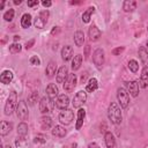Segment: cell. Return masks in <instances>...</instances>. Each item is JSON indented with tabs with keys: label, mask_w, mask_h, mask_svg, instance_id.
<instances>
[{
	"label": "cell",
	"mask_w": 148,
	"mask_h": 148,
	"mask_svg": "<svg viewBox=\"0 0 148 148\" xmlns=\"http://www.w3.org/2000/svg\"><path fill=\"white\" fill-rule=\"evenodd\" d=\"M30 64L34 65V66H39L40 65V59L37 57V56H32L30 58Z\"/></svg>",
	"instance_id": "cell-39"
},
{
	"label": "cell",
	"mask_w": 148,
	"mask_h": 148,
	"mask_svg": "<svg viewBox=\"0 0 148 148\" xmlns=\"http://www.w3.org/2000/svg\"><path fill=\"white\" fill-rule=\"evenodd\" d=\"M56 105L54 99H51L50 97H42L39 101V111L42 113H50L52 112L53 108Z\"/></svg>",
	"instance_id": "cell-4"
},
{
	"label": "cell",
	"mask_w": 148,
	"mask_h": 148,
	"mask_svg": "<svg viewBox=\"0 0 148 148\" xmlns=\"http://www.w3.org/2000/svg\"><path fill=\"white\" fill-rule=\"evenodd\" d=\"M34 142H35V143H45V142H46V139H45V136H44V135L38 134V135H36V136H35Z\"/></svg>",
	"instance_id": "cell-38"
},
{
	"label": "cell",
	"mask_w": 148,
	"mask_h": 148,
	"mask_svg": "<svg viewBox=\"0 0 148 148\" xmlns=\"http://www.w3.org/2000/svg\"><path fill=\"white\" fill-rule=\"evenodd\" d=\"M39 2H38V0H34V1H28V6L29 7H34V6H37Z\"/></svg>",
	"instance_id": "cell-43"
},
{
	"label": "cell",
	"mask_w": 148,
	"mask_h": 148,
	"mask_svg": "<svg viewBox=\"0 0 148 148\" xmlns=\"http://www.w3.org/2000/svg\"><path fill=\"white\" fill-rule=\"evenodd\" d=\"M76 81H77V79H76V75H75L74 73L68 74L66 81H65L64 84H62L64 90L67 91V92H72V91L74 90V88L76 87Z\"/></svg>",
	"instance_id": "cell-8"
},
{
	"label": "cell",
	"mask_w": 148,
	"mask_h": 148,
	"mask_svg": "<svg viewBox=\"0 0 148 148\" xmlns=\"http://www.w3.org/2000/svg\"><path fill=\"white\" fill-rule=\"evenodd\" d=\"M14 14H15L14 9H13V8H9V9L3 14V20L7 21V22H10V21L14 18Z\"/></svg>",
	"instance_id": "cell-35"
},
{
	"label": "cell",
	"mask_w": 148,
	"mask_h": 148,
	"mask_svg": "<svg viewBox=\"0 0 148 148\" xmlns=\"http://www.w3.org/2000/svg\"><path fill=\"white\" fill-rule=\"evenodd\" d=\"M58 31H59V28H58V27H54V28L52 29V31H51V34H52V35H54V34H57Z\"/></svg>",
	"instance_id": "cell-45"
},
{
	"label": "cell",
	"mask_w": 148,
	"mask_h": 148,
	"mask_svg": "<svg viewBox=\"0 0 148 148\" xmlns=\"http://www.w3.org/2000/svg\"><path fill=\"white\" fill-rule=\"evenodd\" d=\"M74 43L77 47H81L84 44V34H83V31L77 30L74 34Z\"/></svg>",
	"instance_id": "cell-21"
},
{
	"label": "cell",
	"mask_w": 148,
	"mask_h": 148,
	"mask_svg": "<svg viewBox=\"0 0 148 148\" xmlns=\"http://www.w3.org/2000/svg\"><path fill=\"white\" fill-rule=\"evenodd\" d=\"M108 117L110 119V121L114 125H118L121 123L123 120V116H121V111H120V108L118 106L117 103L112 102L110 103L109 108H108Z\"/></svg>",
	"instance_id": "cell-1"
},
{
	"label": "cell",
	"mask_w": 148,
	"mask_h": 148,
	"mask_svg": "<svg viewBox=\"0 0 148 148\" xmlns=\"http://www.w3.org/2000/svg\"><path fill=\"white\" fill-rule=\"evenodd\" d=\"M138 53H139V57H140L141 62L145 65V67H148V51L143 46H141L139 49V52Z\"/></svg>",
	"instance_id": "cell-27"
},
{
	"label": "cell",
	"mask_w": 148,
	"mask_h": 148,
	"mask_svg": "<svg viewBox=\"0 0 148 148\" xmlns=\"http://www.w3.org/2000/svg\"><path fill=\"white\" fill-rule=\"evenodd\" d=\"M89 52H90V45H87L86 46V51H84V58L86 59L89 58Z\"/></svg>",
	"instance_id": "cell-42"
},
{
	"label": "cell",
	"mask_w": 148,
	"mask_h": 148,
	"mask_svg": "<svg viewBox=\"0 0 148 148\" xmlns=\"http://www.w3.org/2000/svg\"><path fill=\"white\" fill-rule=\"evenodd\" d=\"M146 45H147V51H148V40H147V43H146Z\"/></svg>",
	"instance_id": "cell-51"
},
{
	"label": "cell",
	"mask_w": 148,
	"mask_h": 148,
	"mask_svg": "<svg viewBox=\"0 0 148 148\" xmlns=\"http://www.w3.org/2000/svg\"><path fill=\"white\" fill-rule=\"evenodd\" d=\"M136 8V2L134 0H125L123 2V9L126 13H131Z\"/></svg>",
	"instance_id": "cell-22"
},
{
	"label": "cell",
	"mask_w": 148,
	"mask_h": 148,
	"mask_svg": "<svg viewBox=\"0 0 148 148\" xmlns=\"http://www.w3.org/2000/svg\"><path fill=\"white\" fill-rule=\"evenodd\" d=\"M31 25V15L29 13H24L21 17V27L23 29H27Z\"/></svg>",
	"instance_id": "cell-29"
},
{
	"label": "cell",
	"mask_w": 148,
	"mask_h": 148,
	"mask_svg": "<svg viewBox=\"0 0 148 148\" xmlns=\"http://www.w3.org/2000/svg\"><path fill=\"white\" fill-rule=\"evenodd\" d=\"M46 95L51 99H54L56 97H58L59 96V89H58V87L54 83H50L46 87Z\"/></svg>",
	"instance_id": "cell-16"
},
{
	"label": "cell",
	"mask_w": 148,
	"mask_h": 148,
	"mask_svg": "<svg viewBox=\"0 0 148 148\" xmlns=\"http://www.w3.org/2000/svg\"><path fill=\"white\" fill-rule=\"evenodd\" d=\"M16 114H17L18 119H21L23 121L29 119V110H28V105H27L25 101H23V99L18 101L17 106H16Z\"/></svg>",
	"instance_id": "cell-6"
},
{
	"label": "cell",
	"mask_w": 148,
	"mask_h": 148,
	"mask_svg": "<svg viewBox=\"0 0 148 148\" xmlns=\"http://www.w3.org/2000/svg\"><path fill=\"white\" fill-rule=\"evenodd\" d=\"M49 16H50V12H49L47 9H44V10L39 12V14L36 16V18H35V21H34L35 28H37V29H43V28L46 25L47 21H49Z\"/></svg>",
	"instance_id": "cell-3"
},
{
	"label": "cell",
	"mask_w": 148,
	"mask_h": 148,
	"mask_svg": "<svg viewBox=\"0 0 148 148\" xmlns=\"http://www.w3.org/2000/svg\"><path fill=\"white\" fill-rule=\"evenodd\" d=\"M94 12H95V8L94 7H89L86 12H83V14H82V21H83V23H89L90 22L91 14Z\"/></svg>",
	"instance_id": "cell-32"
},
{
	"label": "cell",
	"mask_w": 148,
	"mask_h": 148,
	"mask_svg": "<svg viewBox=\"0 0 148 148\" xmlns=\"http://www.w3.org/2000/svg\"><path fill=\"white\" fill-rule=\"evenodd\" d=\"M3 6H5V1H2V2H1V5H0V9H2V8H3Z\"/></svg>",
	"instance_id": "cell-49"
},
{
	"label": "cell",
	"mask_w": 148,
	"mask_h": 148,
	"mask_svg": "<svg viewBox=\"0 0 148 148\" xmlns=\"http://www.w3.org/2000/svg\"><path fill=\"white\" fill-rule=\"evenodd\" d=\"M128 68H130V71L132 73H136L139 71V64H138V61L134 60V59H131L128 61Z\"/></svg>",
	"instance_id": "cell-33"
},
{
	"label": "cell",
	"mask_w": 148,
	"mask_h": 148,
	"mask_svg": "<svg viewBox=\"0 0 148 148\" xmlns=\"http://www.w3.org/2000/svg\"><path fill=\"white\" fill-rule=\"evenodd\" d=\"M34 44H35V39L32 38V39H30V40H28V42L25 43V46H24V47H25V49L28 50V49L32 47V45H34Z\"/></svg>",
	"instance_id": "cell-41"
},
{
	"label": "cell",
	"mask_w": 148,
	"mask_h": 148,
	"mask_svg": "<svg viewBox=\"0 0 148 148\" xmlns=\"http://www.w3.org/2000/svg\"><path fill=\"white\" fill-rule=\"evenodd\" d=\"M56 71H57V64L53 60L49 61V64L46 66V69H45V73L47 75V77H53L54 74H56Z\"/></svg>",
	"instance_id": "cell-23"
},
{
	"label": "cell",
	"mask_w": 148,
	"mask_h": 148,
	"mask_svg": "<svg viewBox=\"0 0 148 148\" xmlns=\"http://www.w3.org/2000/svg\"><path fill=\"white\" fill-rule=\"evenodd\" d=\"M67 76H68V68H67L66 65H64V66H61V67L57 71L56 80H57L58 83H62V84H64V82L66 81Z\"/></svg>",
	"instance_id": "cell-12"
},
{
	"label": "cell",
	"mask_w": 148,
	"mask_h": 148,
	"mask_svg": "<svg viewBox=\"0 0 148 148\" xmlns=\"http://www.w3.org/2000/svg\"><path fill=\"white\" fill-rule=\"evenodd\" d=\"M73 58V47L71 45H66L61 50V59L66 62Z\"/></svg>",
	"instance_id": "cell-15"
},
{
	"label": "cell",
	"mask_w": 148,
	"mask_h": 148,
	"mask_svg": "<svg viewBox=\"0 0 148 148\" xmlns=\"http://www.w3.org/2000/svg\"><path fill=\"white\" fill-rule=\"evenodd\" d=\"M104 141H105L106 148H114V146H116V139H114V135L111 132H106L105 133Z\"/></svg>",
	"instance_id": "cell-20"
},
{
	"label": "cell",
	"mask_w": 148,
	"mask_h": 148,
	"mask_svg": "<svg viewBox=\"0 0 148 148\" xmlns=\"http://www.w3.org/2000/svg\"><path fill=\"white\" fill-rule=\"evenodd\" d=\"M52 135H54V136H57V138H64L66 134H67V131L65 130V127L64 126H61V125H56V126H53V128H52Z\"/></svg>",
	"instance_id": "cell-19"
},
{
	"label": "cell",
	"mask_w": 148,
	"mask_h": 148,
	"mask_svg": "<svg viewBox=\"0 0 148 148\" xmlns=\"http://www.w3.org/2000/svg\"><path fill=\"white\" fill-rule=\"evenodd\" d=\"M117 99H118V103L120 104V108L121 109H126L128 106V104H130L128 91L125 88H118V90H117Z\"/></svg>",
	"instance_id": "cell-5"
},
{
	"label": "cell",
	"mask_w": 148,
	"mask_h": 148,
	"mask_svg": "<svg viewBox=\"0 0 148 148\" xmlns=\"http://www.w3.org/2000/svg\"><path fill=\"white\" fill-rule=\"evenodd\" d=\"M38 99V91H32L29 96H28V103L30 105H34Z\"/></svg>",
	"instance_id": "cell-37"
},
{
	"label": "cell",
	"mask_w": 148,
	"mask_h": 148,
	"mask_svg": "<svg viewBox=\"0 0 148 148\" xmlns=\"http://www.w3.org/2000/svg\"><path fill=\"white\" fill-rule=\"evenodd\" d=\"M42 5H43L44 7H51V6H52V2H51V1H46V0H45V1H43V2H42Z\"/></svg>",
	"instance_id": "cell-44"
},
{
	"label": "cell",
	"mask_w": 148,
	"mask_h": 148,
	"mask_svg": "<svg viewBox=\"0 0 148 148\" xmlns=\"http://www.w3.org/2000/svg\"><path fill=\"white\" fill-rule=\"evenodd\" d=\"M13 130V124L9 123V121H6V120H2L1 121V125H0V134L2 136L9 134Z\"/></svg>",
	"instance_id": "cell-18"
},
{
	"label": "cell",
	"mask_w": 148,
	"mask_h": 148,
	"mask_svg": "<svg viewBox=\"0 0 148 148\" xmlns=\"http://www.w3.org/2000/svg\"><path fill=\"white\" fill-rule=\"evenodd\" d=\"M13 77H14L13 72L9 71V69H5V71L1 73V75H0V81H1V83H3V84H8V83L12 82Z\"/></svg>",
	"instance_id": "cell-17"
},
{
	"label": "cell",
	"mask_w": 148,
	"mask_h": 148,
	"mask_svg": "<svg viewBox=\"0 0 148 148\" xmlns=\"http://www.w3.org/2000/svg\"><path fill=\"white\" fill-rule=\"evenodd\" d=\"M86 101H87V92H86L84 90H80V91H77V92L75 94V96L73 97L72 104H73L74 108L80 109V108L86 103Z\"/></svg>",
	"instance_id": "cell-7"
},
{
	"label": "cell",
	"mask_w": 148,
	"mask_h": 148,
	"mask_svg": "<svg viewBox=\"0 0 148 148\" xmlns=\"http://www.w3.org/2000/svg\"><path fill=\"white\" fill-rule=\"evenodd\" d=\"M15 145L17 148H27V140L25 138H22V136H18L16 140H15Z\"/></svg>",
	"instance_id": "cell-34"
},
{
	"label": "cell",
	"mask_w": 148,
	"mask_h": 148,
	"mask_svg": "<svg viewBox=\"0 0 148 148\" xmlns=\"http://www.w3.org/2000/svg\"><path fill=\"white\" fill-rule=\"evenodd\" d=\"M39 124H40V127L43 130H49V128L52 127V124H53L52 123V118L49 117V116H43L40 118V120H39Z\"/></svg>",
	"instance_id": "cell-24"
},
{
	"label": "cell",
	"mask_w": 148,
	"mask_h": 148,
	"mask_svg": "<svg viewBox=\"0 0 148 148\" xmlns=\"http://www.w3.org/2000/svg\"><path fill=\"white\" fill-rule=\"evenodd\" d=\"M126 88H127V91L130 92L131 96L136 97L139 95V83L136 81H128V82H126Z\"/></svg>",
	"instance_id": "cell-14"
},
{
	"label": "cell",
	"mask_w": 148,
	"mask_h": 148,
	"mask_svg": "<svg viewBox=\"0 0 148 148\" xmlns=\"http://www.w3.org/2000/svg\"><path fill=\"white\" fill-rule=\"evenodd\" d=\"M92 61L95 64V66L101 69L103 64H104V51L102 49H96L92 53Z\"/></svg>",
	"instance_id": "cell-10"
},
{
	"label": "cell",
	"mask_w": 148,
	"mask_h": 148,
	"mask_svg": "<svg viewBox=\"0 0 148 148\" xmlns=\"http://www.w3.org/2000/svg\"><path fill=\"white\" fill-rule=\"evenodd\" d=\"M68 105H69V98H68L67 95L61 94V95H59V96L57 97V99H56V106H57L58 109L65 110V109L68 108Z\"/></svg>",
	"instance_id": "cell-11"
},
{
	"label": "cell",
	"mask_w": 148,
	"mask_h": 148,
	"mask_svg": "<svg viewBox=\"0 0 148 148\" xmlns=\"http://www.w3.org/2000/svg\"><path fill=\"white\" fill-rule=\"evenodd\" d=\"M21 2H22L21 0H14V3H15V5H20Z\"/></svg>",
	"instance_id": "cell-48"
},
{
	"label": "cell",
	"mask_w": 148,
	"mask_h": 148,
	"mask_svg": "<svg viewBox=\"0 0 148 148\" xmlns=\"http://www.w3.org/2000/svg\"><path fill=\"white\" fill-rule=\"evenodd\" d=\"M17 94L15 91H10L7 101H6V104H5V114L6 116H10L14 110L16 109L17 106Z\"/></svg>",
	"instance_id": "cell-2"
},
{
	"label": "cell",
	"mask_w": 148,
	"mask_h": 148,
	"mask_svg": "<svg viewBox=\"0 0 148 148\" xmlns=\"http://www.w3.org/2000/svg\"><path fill=\"white\" fill-rule=\"evenodd\" d=\"M140 86L142 88L148 87V68L143 67L141 71V76H140Z\"/></svg>",
	"instance_id": "cell-26"
},
{
	"label": "cell",
	"mask_w": 148,
	"mask_h": 148,
	"mask_svg": "<svg viewBox=\"0 0 148 148\" xmlns=\"http://www.w3.org/2000/svg\"><path fill=\"white\" fill-rule=\"evenodd\" d=\"M84 117H86V110L82 109V108H80L79 111H77V120H76V125H75V128L76 130H80L81 126L83 125Z\"/></svg>",
	"instance_id": "cell-25"
},
{
	"label": "cell",
	"mask_w": 148,
	"mask_h": 148,
	"mask_svg": "<svg viewBox=\"0 0 148 148\" xmlns=\"http://www.w3.org/2000/svg\"><path fill=\"white\" fill-rule=\"evenodd\" d=\"M72 148H75V145H74V146H73V147H72Z\"/></svg>",
	"instance_id": "cell-52"
},
{
	"label": "cell",
	"mask_w": 148,
	"mask_h": 148,
	"mask_svg": "<svg viewBox=\"0 0 148 148\" xmlns=\"http://www.w3.org/2000/svg\"><path fill=\"white\" fill-rule=\"evenodd\" d=\"M28 125L24 123V121H22V123H20L18 125H17V135L18 136H22V138H25L27 136V134H28Z\"/></svg>",
	"instance_id": "cell-31"
},
{
	"label": "cell",
	"mask_w": 148,
	"mask_h": 148,
	"mask_svg": "<svg viewBox=\"0 0 148 148\" xmlns=\"http://www.w3.org/2000/svg\"><path fill=\"white\" fill-rule=\"evenodd\" d=\"M20 38H21V37H20V36H17V35H15V36H14V42H15V43H16V42H17V40H20Z\"/></svg>",
	"instance_id": "cell-47"
},
{
	"label": "cell",
	"mask_w": 148,
	"mask_h": 148,
	"mask_svg": "<svg viewBox=\"0 0 148 148\" xmlns=\"http://www.w3.org/2000/svg\"><path fill=\"white\" fill-rule=\"evenodd\" d=\"M86 77H87V73H83V74L81 75V82H82V83L86 81Z\"/></svg>",
	"instance_id": "cell-46"
},
{
	"label": "cell",
	"mask_w": 148,
	"mask_h": 148,
	"mask_svg": "<svg viewBox=\"0 0 148 148\" xmlns=\"http://www.w3.org/2000/svg\"><path fill=\"white\" fill-rule=\"evenodd\" d=\"M21 50H22V46H21L18 43H13V44L9 45V52L13 53V54L18 53Z\"/></svg>",
	"instance_id": "cell-36"
},
{
	"label": "cell",
	"mask_w": 148,
	"mask_h": 148,
	"mask_svg": "<svg viewBox=\"0 0 148 148\" xmlns=\"http://www.w3.org/2000/svg\"><path fill=\"white\" fill-rule=\"evenodd\" d=\"M81 64H82V54H76L72 59V66L71 67L73 71H77L81 67Z\"/></svg>",
	"instance_id": "cell-30"
},
{
	"label": "cell",
	"mask_w": 148,
	"mask_h": 148,
	"mask_svg": "<svg viewBox=\"0 0 148 148\" xmlns=\"http://www.w3.org/2000/svg\"><path fill=\"white\" fill-rule=\"evenodd\" d=\"M97 88H98V81H97L95 77L89 79V81H88V83H87V86H86V90H87L88 92H94Z\"/></svg>",
	"instance_id": "cell-28"
},
{
	"label": "cell",
	"mask_w": 148,
	"mask_h": 148,
	"mask_svg": "<svg viewBox=\"0 0 148 148\" xmlns=\"http://www.w3.org/2000/svg\"><path fill=\"white\" fill-rule=\"evenodd\" d=\"M147 29H148V28H147Z\"/></svg>",
	"instance_id": "cell-53"
},
{
	"label": "cell",
	"mask_w": 148,
	"mask_h": 148,
	"mask_svg": "<svg viewBox=\"0 0 148 148\" xmlns=\"http://www.w3.org/2000/svg\"><path fill=\"white\" fill-rule=\"evenodd\" d=\"M5 148H12V147H10L9 145H7V146H5Z\"/></svg>",
	"instance_id": "cell-50"
},
{
	"label": "cell",
	"mask_w": 148,
	"mask_h": 148,
	"mask_svg": "<svg viewBox=\"0 0 148 148\" xmlns=\"http://www.w3.org/2000/svg\"><path fill=\"white\" fill-rule=\"evenodd\" d=\"M125 50V47L124 46H119V47H116V49H113L112 50V54H114V56H118V54H120L123 51Z\"/></svg>",
	"instance_id": "cell-40"
},
{
	"label": "cell",
	"mask_w": 148,
	"mask_h": 148,
	"mask_svg": "<svg viewBox=\"0 0 148 148\" xmlns=\"http://www.w3.org/2000/svg\"><path fill=\"white\" fill-rule=\"evenodd\" d=\"M74 118V113L71 109H65L59 113V121L62 125H69L73 121Z\"/></svg>",
	"instance_id": "cell-9"
},
{
	"label": "cell",
	"mask_w": 148,
	"mask_h": 148,
	"mask_svg": "<svg viewBox=\"0 0 148 148\" xmlns=\"http://www.w3.org/2000/svg\"><path fill=\"white\" fill-rule=\"evenodd\" d=\"M88 35H89V39H90L91 42H96V40H98L99 37L102 36V32H101V30L97 28L96 24H91L90 28H89V30H88Z\"/></svg>",
	"instance_id": "cell-13"
}]
</instances>
